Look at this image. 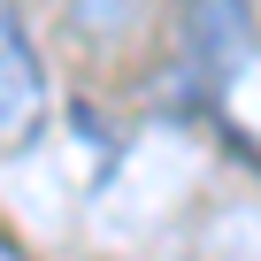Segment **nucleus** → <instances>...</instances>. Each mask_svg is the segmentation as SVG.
Here are the masks:
<instances>
[{"mask_svg":"<svg viewBox=\"0 0 261 261\" xmlns=\"http://www.w3.org/2000/svg\"><path fill=\"white\" fill-rule=\"evenodd\" d=\"M46 69H39V46L23 31V8L0 0V154H23L39 146L46 130Z\"/></svg>","mask_w":261,"mask_h":261,"instance_id":"nucleus-1","label":"nucleus"},{"mask_svg":"<svg viewBox=\"0 0 261 261\" xmlns=\"http://www.w3.org/2000/svg\"><path fill=\"white\" fill-rule=\"evenodd\" d=\"M253 46V16L246 0H185V69L200 77V100L230 85V69Z\"/></svg>","mask_w":261,"mask_h":261,"instance_id":"nucleus-2","label":"nucleus"},{"mask_svg":"<svg viewBox=\"0 0 261 261\" xmlns=\"http://www.w3.org/2000/svg\"><path fill=\"white\" fill-rule=\"evenodd\" d=\"M69 23H77V39L85 46H123L130 31L146 23V0H69Z\"/></svg>","mask_w":261,"mask_h":261,"instance_id":"nucleus-3","label":"nucleus"},{"mask_svg":"<svg viewBox=\"0 0 261 261\" xmlns=\"http://www.w3.org/2000/svg\"><path fill=\"white\" fill-rule=\"evenodd\" d=\"M0 261H23V246H16V238H0Z\"/></svg>","mask_w":261,"mask_h":261,"instance_id":"nucleus-4","label":"nucleus"}]
</instances>
